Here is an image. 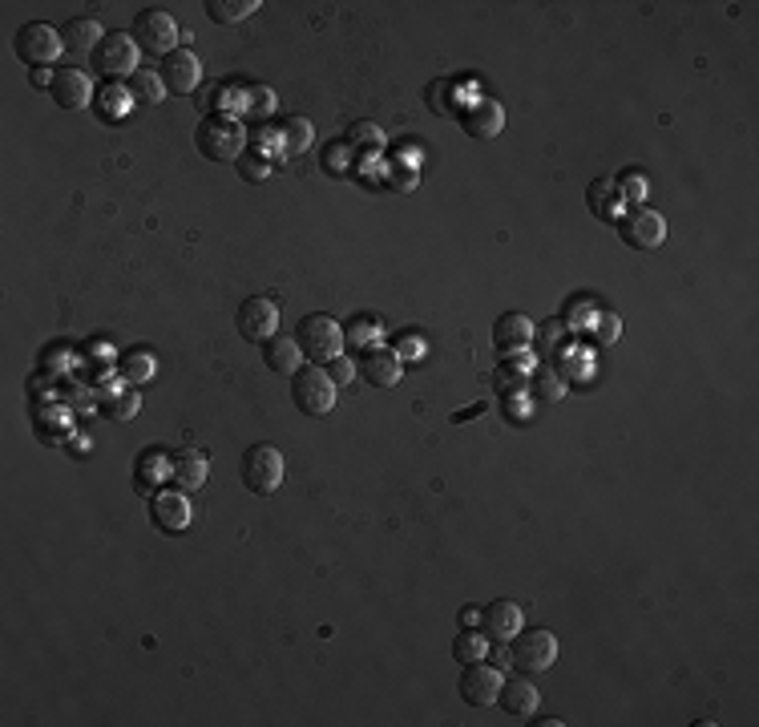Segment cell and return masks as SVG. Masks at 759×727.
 I'll return each mask as SVG.
<instances>
[{
  "label": "cell",
  "instance_id": "cell-1",
  "mask_svg": "<svg viewBox=\"0 0 759 727\" xmlns=\"http://www.w3.org/2000/svg\"><path fill=\"white\" fill-rule=\"evenodd\" d=\"M194 146L206 162H239L247 146V130L235 114H206L194 130Z\"/></svg>",
  "mask_w": 759,
  "mask_h": 727
},
{
  "label": "cell",
  "instance_id": "cell-2",
  "mask_svg": "<svg viewBox=\"0 0 759 727\" xmlns=\"http://www.w3.org/2000/svg\"><path fill=\"white\" fill-rule=\"evenodd\" d=\"M336 380L323 364H303L295 376H291V400L303 417H328L336 408Z\"/></svg>",
  "mask_w": 759,
  "mask_h": 727
},
{
  "label": "cell",
  "instance_id": "cell-3",
  "mask_svg": "<svg viewBox=\"0 0 759 727\" xmlns=\"http://www.w3.org/2000/svg\"><path fill=\"white\" fill-rule=\"evenodd\" d=\"M295 344L303 348V356L311 364H332L336 356H344V324L323 316V311H315V316H303L299 328H295Z\"/></svg>",
  "mask_w": 759,
  "mask_h": 727
},
{
  "label": "cell",
  "instance_id": "cell-4",
  "mask_svg": "<svg viewBox=\"0 0 759 727\" xmlns=\"http://www.w3.org/2000/svg\"><path fill=\"white\" fill-rule=\"evenodd\" d=\"M138 53H142V49L134 45L130 33H105L101 45L93 49L89 65H93L97 77H105L110 85H122V81H130V77L138 73Z\"/></svg>",
  "mask_w": 759,
  "mask_h": 727
},
{
  "label": "cell",
  "instance_id": "cell-5",
  "mask_svg": "<svg viewBox=\"0 0 759 727\" xmlns=\"http://www.w3.org/2000/svg\"><path fill=\"white\" fill-rule=\"evenodd\" d=\"M239 473H243V485H247L251 493L271 497V493L283 485V477H287V461H283V453H279L275 445H251V449L243 453Z\"/></svg>",
  "mask_w": 759,
  "mask_h": 727
},
{
  "label": "cell",
  "instance_id": "cell-6",
  "mask_svg": "<svg viewBox=\"0 0 759 727\" xmlns=\"http://www.w3.org/2000/svg\"><path fill=\"white\" fill-rule=\"evenodd\" d=\"M509 659H513V667L517 671H525V675H537V671H546V667H554V659H558V639H554V631H541V627H521L517 631V639H513V647H509Z\"/></svg>",
  "mask_w": 759,
  "mask_h": 727
},
{
  "label": "cell",
  "instance_id": "cell-7",
  "mask_svg": "<svg viewBox=\"0 0 759 727\" xmlns=\"http://www.w3.org/2000/svg\"><path fill=\"white\" fill-rule=\"evenodd\" d=\"M130 37H134V45L142 53H154V57H166V53L178 49V25H174V17L166 9H142L134 17Z\"/></svg>",
  "mask_w": 759,
  "mask_h": 727
},
{
  "label": "cell",
  "instance_id": "cell-8",
  "mask_svg": "<svg viewBox=\"0 0 759 727\" xmlns=\"http://www.w3.org/2000/svg\"><path fill=\"white\" fill-rule=\"evenodd\" d=\"M17 57L29 65V69H41V65H53L57 61V53H65V41H61V33L53 29V25H45V21H29V25H21L17 29Z\"/></svg>",
  "mask_w": 759,
  "mask_h": 727
},
{
  "label": "cell",
  "instance_id": "cell-9",
  "mask_svg": "<svg viewBox=\"0 0 759 727\" xmlns=\"http://www.w3.org/2000/svg\"><path fill=\"white\" fill-rule=\"evenodd\" d=\"M618 235L626 247H638V251H655L667 243V219L650 206H630V211L618 219Z\"/></svg>",
  "mask_w": 759,
  "mask_h": 727
},
{
  "label": "cell",
  "instance_id": "cell-10",
  "mask_svg": "<svg viewBox=\"0 0 759 727\" xmlns=\"http://www.w3.org/2000/svg\"><path fill=\"white\" fill-rule=\"evenodd\" d=\"M235 328H239V336L247 344H267L271 336H279V307H275V299H267V295L243 299L239 311H235Z\"/></svg>",
  "mask_w": 759,
  "mask_h": 727
},
{
  "label": "cell",
  "instance_id": "cell-11",
  "mask_svg": "<svg viewBox=\"0 0 759 727\" xmlns=\"http://www.w3.org/2000/svg\"><path fill=\"white\" fill-rule=\"evenodd\" d=\"M150 522L162 530V534H170V538H178V534H186L190 530V522H194V505H190V493L186 489H158L154 497H150Z\"/></svg>",
  "mask_w": 759,
  "mask_h": 727
},
{
  "label": "cell",
  "instance_id": "cell-12",
  "mask_svg": "<svg viewBox=\"0 0 759 727\" xmlns=\"http://www.w3.org/2000/svg\"><path fill=\"white\" fill-rule=\"evenodd\" d=\"M158 77H162L166 93L186 97V93H194V89L202 85V61H198V53H194L190 45H178L174 53H166V57H162Z\"/></svg>",
  "mask_w": 759,
  "mask_h": 727
},
{
  "label": "cell",
  "instance_id": "cell-13",
  "mask_svg": "<svg viewBox=\"0 0 759 727\" xmlns=\"http://www.w3.org/2000/svg\"><path fill=\"white\" fill-rule=\"evenodd\" d=\"M501 683H505L501 667L477 659V663H465V675H461L457 687H461V699H465L469 707H493L497 695H501Z\"/></svg>",
  "mask_w": 759,
  "mask_h": 727
},
{
  "label": "cell",
  "instance_id": "cell-14",
  "mask_svg": "<svg viewBox=\"0 0 759 727\" xmlns=\"http://www.w3.org/2000/svg\"><path fill=\"white\" fill-rule=\"evenodd\" d=\"M53 101L61 110H69V114H77V110H89L93 106V81H89V73L85 69H77V65H65V69H57V77H53Z\"/></svg>",
  "mask_w": 759,
  "mask_h": 727
},
{
  "label": "cell",
  "instance_id": "cell-15",
  "mask_svg": "<svg viewBox=\"0 0 759 727\" xmlns=\"http://www.w3.org/2000/svg\"><path fill=\"white\" fill-rule=\"evenodd\" d=\"M461 130L477 142H493L501 130H505V106L493 97H477L461 110Z\"/></svg>",
  "mask_w": 759,
  "mask_h": 727
},
{
  "label": "cell",
  "instance_id": "cell-16",
  "mask_svg": "<svg viewBox=\"0 0 759 727\" xmlns=\"http://www.w3.org/2000/svg\"><path fill=\"white\" fill-rule=\"evenodd\" d=\"M521 627H525V614H521V606L509 602V598H497V602H489V606L481 610V631H485L489 643L509 647Z\"/></svg>",
  "mask_w": 759,
  "mask_h": 727
},
{
  "label": "cell",
  "instance_id": "cell-17",
  "mask_svg": "<svg viewBox=\"0 0 759 727\" xmlns=\"http://www.w3.org/2000/svg\"><path fill=\"white\" fill-rule=\"evenodd\" d=\"M356 372H360L372 388H392V384H400V376H404V360H400L392 348L376 344V348H364V352H360Z\"/></svg>",
  "mask_w": 759,
  "mask_h": 727
},
{
  "label": "cell",
  "instance_id": "cell-18",
  "mask_svg": "<svg viewBox=\"0 0 759 727\" xmlns=\"http://www.w3.org/2000/svg\"><path fill=\"white\" fill-rule=\"evenodd\" d=\"M497 703H501L513 719H529V715H537V707H541V687H537L533 679H525V675H509V679L501 683Z\"/></svg>",
  "mask_w": 759,
  "mask_h": 727
},
{
  "label": "cell",
  "instance_id": "cell-19",
  "mask_svg": "<svg viewBox=\"0 0 759 727\" xmlns=\"http://www.w3.org/2000/svg\"><path fill=\"white\" fill-rule=\"evenodd\" d=\"M533 344V324L521 316V311H505V316L493 324V348L501 356H521Z\"/></svg>",
  "mask_w": 759,
  "mask_h": 727
},
{
  "label": "cell",
  "instance_id": "cell-20",
  "mask_svg": "<svg viewBox=\"0 0 759 727\" xmlns=\"http://www.w3.org/2000/svg\"><path fill=\"white\" fill-rule=\"evenodd\" d=\"M206 477H210V457L202 449H178V453H170V481L178 489L194 493V489L206 485Z\"/></svg>",
  "mask_w": 759,
  "mask_h": 727
},
{
  "label": "cell",
  "instance_id": "cell-21",
  "mask_svg": "<svg viewBox=\"0 0 759 727\" xmlns=\"http://www.w3.org/2000/svg\"><path fill=\"white\" fill-rule=\"evenodd\" d=\"M101 25L93 21V17H73V21H65L61 25V41H65V53L73 57V61H85V57H93V49L101 45Z\"/></svg>",
  "mask_w": 759,
  "mask_h": 727
},
{
  "label": "cell",
  "instance_id": "cell-22",
  "mask_svg": "<svg viewBox=\"0 0 759 727\" xmlns=\"http://www.w3.org/2000/svg\"><path fill=\"white\" fill-rule=\"evenodd\" d=\"M303 348L295 344V336H271L267 344H263V364L271 368V372H279V376H295L299 368H303Z\"/></svg>",
  "mask_w": 759,
  "mask_h": 727
},
{
  "label": "cell",
  "instance_id": "cell-23",
  "mask_svg": "<svg viewBox=\"0 0 759 727\" xmlns=\"http://www.w3.org/2000/svg\"><path fill=\"white\" fill-rule=\"evenodd\" d=\"M170 473V453L166 449H142L138 457V469H134V489L154 497L158 493V481Z\"/></svg>",
  "mask_w": 759,
  "mask_h": 727
},
{
  "label": "cell",
  "instance_id": "cell-24",
  "mask_svg": "<svg viewBox=\"0 0 759 727\" xmlns=\"http://www.w3.org/2000/svg\"><path fill=\"white\" fill-rule=\"evenodd\" d=\"M130 110H134V97H130L126 85H105V89L93 97V114H97L105 126H118Z\"/></svg>",
  "mask_w": 759,
  "mask_h": 727
},
{
  "label": "cell",
  "instance_id": "cell-25",
  "mask_svg": "<svg viewBox=\"0 0 759 727\" xmlns=\"http://www.w3.org/2000/svg\"><path fill=\"white\" fill-rule=\"evenodd\" d=\"M275 138H279V150H283V154H303V150H311V142H315V126H311L303 114H287V118L279 122Z\"/></svg>",
  "mask_w": 759,
  "mask_h": 727
},
{
  "label": "cell",
  "instance_id": "cell-26",
  "mask_svg": "<svg viewBox=\"0 0 759 727\" xmlns=\"http://www.w3.org/2000/svg\"><path fill=\"white\" fill-rule=\"evenodd\" d=\"M118 372H122V380H130V384H146V380H154V372H158V352L146 348V344L126 348L122 360H118Z\"/></svg>",
  "mask_w": 759,
  "mask_h": 727
},
{
  "label": "cell",
  "instance_id": "cell-27",
  "mask_svg": "<svg viewBox=\"0 0 759 727\" xmlns=\"http://www.w3.org/2000/svg\"><path fill=\"white\" fill-rule=\"evenodd\" d=\"M247 81H223L214 85L206 97V114H231V110H247Z\"/></svg>",
  "mask_w": 759,
  "mask_h": 727
},
{
  "label": "cell",
  "instance_id": "cell-28",
  "mask_svg": "<svg viewBox=\"0 0 759 727\" xmlns=\"http://www.w3.org/2000/svg\"><path fill=\"white\" fill-rule=\"evenodd\" d=\"M202 9H206V17L214 25H239V21L255 17L263 5H259V0H206Z\"/></svg>",
  "mask_w": 759,
  "mask_h": 727
},
{
  "label": "cell",
  "instance_id": "cell-29",
  "mask_svg": "<svg viewBox=\"0 0 759 727\" xmlns=\"http://www.w3.org/2000/svg\"><path fill=\"white\" fill-rule=\"evenodd\" d=\"M130 97H134V106H162V97H166V85L154 69H138L130 81H126Z\"/></svg>",
  "mask_w": 759,
  "mask_h": 727
},
{
  "label": "cell",
  "instance_id": "cell-30",
  "mask_svg": "<svg viewBox=\"0 0 759 727\" xmlns=\"http://www.w3.org/2000/svg\"><path fill=\"white\" fill-rule=\"evenodd\" d=\"M352 158H356V150L348 146V138H332V142L319 146V162H323V170H328L332 178H348L352 174Z\"/></svg>",
  "mask_w": 759,
  "mask_h": 727
},
{
  "label": "cell",
  "instance_id": "cell-31",
  "mask_svg": "<svg viewBox=\"0 0 759 727\" xmlns=\"http://www.w3.org/2000/svg\"><path fill=\"white\" fill-rule=\"evenodd\" d=\"M586 202H590V215L606 223V219H614V211H618L622 198H618V186H614L610 178H594L590 190H586Z\"/></svg>",
  "mask_w": 759,
  "mask_h": 727
},
{
  "label": "cell",
  "instance_id": "cell-32",
  "mask_svg": "<svg viewBox=\"0 0 759 727\" xmlns=\"http://www.w3.org/2000/svg\"><path fill=\"white\" fill-rule=\"evenodd\" d=\"M529 392L541 396V400H550V404H558V400H566V376L558 368H550V364H541L529 376Z\"/></svg>",
  "mask_w": 759,
  "mask_h": 727
},
{
  "label": "cell",
  "instance_id": "cell-33",
  "mask_svg": "<svg viewBox=\"0 0 759 727\" xmlns=\"http://www.w3.org/2000/svg\"><path fill=\"white\" fill-rule=\"evenodd\" d=\"M380 332H384V324H380L376 316H352V320L344 324V344H348V348H376V344H380Z\"/></svg>",
  "mask_w": 759,
  "mask_h": 727
},
{
  "label": "cell",
  "instance_id": "cell-34",
  "mask_svg": "<svg viewBox=\"0 0 759 727\" xmlns=\"http://www.w3.org/2000/svg\"><path fill=\"white\" fill-rule=\"evenodd\" d=\"M489 655V639H485V631H477V627H461V635L453 639V659L457 663H477V659H485Z\"/></svg>",
  "mask_w": 759,
  "mask_h": 727
},
{
  "label": "cell",
  "instance_id": "cell-35",
  "mask_svg": "<svg viewBox=\"0 0 759 727\" xmlns=\"http://www.w3.org/2000/svg\"><path fill=\"white\" fill-rule=\"evenodd\" d=\"M138 408H142V396L130 388V392H114V396H101V417L105 421H130L138 417Z\"/></svg>",
  "mask_w": 759,
  "mask_h": 727
},
{
  "label": "cell",
  "instance_id": "cell-36",
  "mask_svg": "<svg viewBox=\"0 0 759 727\" xmlns=\"http://www.w3.org/2000/svg\"><path fill=\"white\" fill-rule=\"evenodd\" d=\"M424 101H428V110L432 114H457V81H432L428 89H424Z\"/></svg>",
  "mask_w": 759,
  "mask_h": 727
},
{
  "label": "cell",
  "instance_id": "cell-37",
  "mask_svg": "<svg viewBox=\"0 0 759 727\" xmlns=\"http://www.w3.org/2000/svg\"><path fill=\"white\" fill-rule=\"evenodd\" d=\"M344 138H348L352 150H380L384 146V130L376 122H352Z\"/></svg>",
  "mask_w": 759,
  "mask_h": 727
},
{
  "label": "cell",
  "instance_id": "cell-38",
  "mask_svg": "<svg viewBox=\"0 0 759 727\" xmlns=\"http://www.w3.org/2000/svg\"><path fill=\"white\" fill-rule=\"evenodd\" d=\"M566 336H570V328L562 320H546L541 328H533V340L541 344V352H546V356H558L562 344H566Z\"/></svg>",
  "mask_w": 759,
  "mask_h": 727
},
{
  "label": "cell",
  "instance_id": "cell-39",
  "mask_svg": "<svg viewBox=\"0 0 759 727\" xmlns=\"http://www.w3.org/2000/svg\"><path fill=\"white\" fill-rule=\"evenodd\" d=\"M594 316H598V311H594L586 299H570V303H566V311H562L558 320H562L566 328H574V332H578V328H590V324H594Z\"/></svg>",
  "mask_w": 759,
  "mask_h": 727
},
{
  "label": "cell",
  "instance_id": "cell-40",
  "mask_svg": "<svg viewBox=\"0 0 759 727\" xmlns=\"http://www.w3.org/2000/svg\"><path fill=\"white\" fill-rule=\"evenodd\" d=\"M614 186H618V198H622V202H634V206H638V202H642V194H646V182H642L638 166H626V170H622V178H618Z\"/></svg>",
  "mask_w": 759,
  "mask_h": 727
},
{
  "label": "cell",
  "instance_id": "cell-41",
  "mask_svg": "<svg viewBox=\"0 0 759 727\" xmlns=\"http://www.w3.org/2000/svg\"><path fill=\"white\" fill-rule=\"evenodd\" d=\"M618 336H622V320H618V311H598V316H594V340L610 348Z\"/></svg>",
  "mask_w": 759,
  "mask_h": 727
},
{
  "label": "cell",
  "instance_id": "cell-42",
  "mask_svg": "<svg viewBox=\"0 0 759 727\" xmlns=\"http://www.w3.org/2000/svg\"><path fill=\"white\" fill-rule=\"evenodd\" d=\"M247 110H251L255 118H271V114H275V93H271V85H251V89H247Z\"/></svg>",
  "mask_w": 759,
  "mask_h": 727
},
{
  "label": "cell",
  "instance_id": "cell-43",
  "mask_svg": "<svg viewBox=\"0 0 759 727\" xmlns=\"http://www.w3.org/2000/svg\"><path fill=\"white\" fill-rule=\"evenodd\" d=\"M267 174H271V158H263V154L239 158V178H243V182H263Z\"/></svg>",
  "mask_w": 759,
  "mask_h": 727
},
{
  "label": "cell",
  "instance_id": "cell-44",
  "mask_svg": "<svg viewBox=\"0 0 759 727\" xmlns=\"http://www.w3.org/2000/svg\"><path fill=\"white\" fill-rule=\"evenodd\" d=\"M416 182H420L416 166H404V162H396V166L388 170V190H400V194H408V190H416Z\"/></svg>",
  "mask_w": 759,
  "mask_h": 727
},
{
  "label": "cell",
  "instance_id": "cell-45",
  "mask_svg": "<svg viewBox=\"0 0 759 727\" xmlns=\"http://www.w3.org/2000/svg\"><path fill=\"white\" fill-rule=\"evenodd\" d=\"M521 368H529V364H517V368H509V360L501 364V372H497V388H525V380H521Z\"/></svg>",
  "mask_w": 759,
  "mask_h": 727
},
{
  "label": "cell",
  "instance_id": "cell-46",
  "mask_svg": "<svg viewBox=\"0 0 759 727\" xmlns=\"http://www.w3.org/2000/svg\"><path fill=\"white\" fill-rule=\"evenodd\" d=\"M328 372H332V380H336V384H348V380H352V376H356V364H352V360H348V356H336V360H332V368H328Z\"/></svg>",
  "mask_w": 759,
  "mask_h": 727
},
{
  "label": "cell",
  "instance_id": "cell-47",
  "mask_svg": "<svg viewBox=\"0 0 759 727\" xmlns=\"http://www.w3.org/2000/svg\"><path fill=\"white\" fill-rule=\"evenodd\" d=\"M53 77H57V73H53L49 65H41V69H33V85H37V89H53Z\"/></svg>",
  "mask_w": 759,
  "mask_h": 727
},
{
  "label": "cell",
  "instance_id": "cell-48",
  "mask_svg": "<svg viewBox=\"0 0 759 727\" xmlns=\"http://www.w3.org/2000/svg\"><path fill=\"white\" fill-rule=\"evenodd\" d=\"M461 627H481V610H477V606H465V610H461Z\"/></svg>",
  "mask_w": 759,
  "mask_h": 727
}]
</instances>
